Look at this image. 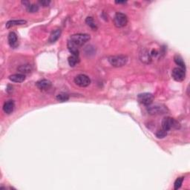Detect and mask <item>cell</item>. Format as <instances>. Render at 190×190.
<instances>
[{
	"instance_id": "cell-16",
	"label": "cell",
	"mask_w": 190,
	"mask_h": 190,
	"mask_svg": "<svg viewBox=\"0 0 190 190\" xmlns=\"http://www.w3.org/2000/svg\"><path fill=\"white\" fill-rule=\"evenodd\" d=\"M67 46H68V48H69V51L71 52L72 55L79 56V52L78 47L75 45L72 42H71L70 40H69V42H68V44H67Z\"/></svg>"
},
{
	"instance_id": "cell-20",
	"label": "cell",
	"mask_w": 190,
	"mask_h": 190,
	"mask_svg": "<svg viewBox=\"0 0 190 190\" xmlns=\"http://www.w3.org/2000/svg\"><path fill=\"white\" fill-rule=\"evenodd\" d=\"M86 24L88 25L89 27H90V28L94 29V30H96V29L97 28L96 23H95L94 19H93L92 17H87L86 19Z\"/></svg>"
},
{
	"instance_id": "cell-5",
	"label": "cell",
	"mask_w": 190,
	"mask_h": 190,
	"mask_svg": "<svg viewBox=\"0 0 190 190\" xmlns=\"http://www.w3.org/2000/svg\"><path fill=\"white\" fill-rule=\"evenodd\" d=\"M154 95L151 93H143V94H140L137 96V100H138L140 103L144 105V106H150L154 101Z\"/></svg>"
},
{
	"instance_id": "cell-13",
	"label": "cell",
	"mask_w": 190,
	"mask_h": 190,
	"mask_svg": "<svg viewBox=\"0 0 190 190\" xmlns=\"http://www.w3.org/2000/svg\"><path fill=\"white\" fill-rule=\"evenodd\" d=\"M9 79L13 83H22L26 79V75L23 74H15L9 77Z\"/></svg>"
},
{
	"instance_id": "cell-8",
	"label": "cell",
	"mask_w": 190,
	"mask_h": 190,
	"mask_svg": "<svg viewBox=\"0 0 190 190\" xmlns=\"http://www.w3.org/2000/svg\"><path fill=\"white\" fill-rule=\"evenodd\" d=\"M185 71L186 70L181 69V68H174L172 72V78L177 82H182L184 80L186 77Z\"/></svg>"
},
{
	"instance_id": "cell-4",
	"label": "cell",
	"mask_w": 190,
	"mask_h": 190,
	"mask_svg": "<svg viewBox=\"0 0 190 190\" xmlns=\"http://www.w3.org/2000/svg\"><path fill=\"white\" fill-rule=\"evenodd\" d=\"M114 23L117 28H123L126 26L128 23L127 16L123 13H117L114 16Z\"/></svg>"
},
{
	"instance_id": "cell-27",
	"label": "cell",
	"mask_w": 190,
	"mask_h": 190,
	"mask_svg": "<svg viewBox=\"0 0 190 190\" xmlns=\"http://www.w3.org/2000/svg\"><path fill=\"white\" fill-rule=\"evenodd\" d=\"M126 2H125V1H123V2H121V1L116 2V3H117V4H123V3H126Z\"/></svg>"
},
{
	"instance_id": "cell-1",
	"label": "cell",
	"mask_w": 190,
	"mask_h": 190,
	"mask_svg": "<svg viewBox=\"0 0 190 190\" xmlns=\"http://www.w3.org/2000/svg\"><path fill=\"white\" fill-rule=\"evenodd\" d=\"M91 39L90 35L87 34H76L71 36L70 41L72 42L77 47L83 46L85 43H86Z\"/></svg>"
},
{
	"instance_id": "cell-6",
	"label": "cell",
	"mask_w": 190,
	"mask_h": 190,
	"mask_svg": "<svg viewBox=\"0 0 190 190\" xmlns=\"http://www.w3.org/2000/svg\"><path fill=\"white\" fill-rule=\"evenodd\" d=\"M147 112L149 114L157 115V114H166L168 112L167 108L162 105H154V106H149L147 108Z\"/></svg>"
},
{
	"instance_id": "cell-21",
	"label": "cell",
	"mask_w": 190,
	"mask_h": 190,
	"mask_svg": "<svg viewBox=\"0 0 190 190\" xmlns=\"http://www.w3.org/2000/svg\"><path fill=\"white\" fill-rule=\"evenodd\" d=\"M69 96L67 94H65V93H61V94H58L57 96V100L59 102H65L67 100H69Z\"/></svg>"
},
{
	"instance_id": "cell-24",
	"label": "cell",
	"mask_w": 190,
	"mask_h": 190,
	"mask_svg": "<svg viewBox=\"0 0 190 190\" xmlns=\"http://www.w3.org/2000/svg\"><path fill=\"white\" fill-rule=\"evenodd\" d=\"M166 135H167V131L163 129L158 130V131L156 132V137H158V139L164 138Z\"/></svg>"
},
{
	"instance_id": "cell-15",
	"label": "cell",
	"mask_w": 190,
	"mask_h": 190,
	"mask_svg": "<svg viewBox=\"0 0 190 190\" xmlns=\"http://www.w3.org/2000/svg\"><path fill=\"white\" fill-rule=\"evenodd\" d=\"M27 22L26 20H22V19H19V20H10L6 23L5 27L6 28H11L13 26H22V25L26 24Z\"/></svg>"
},
{
	"instance_id": "cell-22",
	"label": "cell",
	"mask_w": 190,
	"mask_h": 190,
	"mask_svg": "<svg viewBox=\"0 0 190 190\" xmlns=\"http://www.w3.org/2000/svg\"><path fill=\"white\" fill-rule=\"evenodd\" d=\"M26 8L29 13H36L39 11V6L36 4H30Z\"/></svg>"
},
{
	"instance_id": "cell-12",
	"label": "cell",
	"mask_w": 190,
	"mask_h": 190,
	"mask_svg": "<svg viewBox=\"0 0 190 190\" xmlns=\"http://www.w3.org/2000/svg\"><path fill=\"white\" fill-rule=\"evenodd\" d=\"M15 104L13 100H8V101L5 102L3 106V111L5 114H11L13 112L14 109Z\"/></svg>"
},
{
	"instance_id": "cell-25",
	"label": "cell",
	"mask_w": 190,
	"mask_h": 190,
	"mask_svg": "<svg viewBox=\"0 0 190 190\" xmlns=\"http://www.w3.org/2000/svg\"><path fill=\"white\" fill-rule=\"evenodd\" d=\"M50 2H51L50 1H40V3L41 4L42 6H44V7L48 6V5H49Z\"/></svg>"
},
{
	"instance_id": "cell-18",
	"label": "cell",
	"mask_w": 190,
	"mask_h": 190,
	"mask_svg": "<svg viewBox=\"0 0 190 190\" xmlns=\"http://www.w3.org/2000/svg\"><path fill=\"white\" fill-rule=\"evenodd\" d=\"M174 63L177 64L178 65H179L180 68H181V69L186 70L185 63H184L183 58H182L181 56H180V55H175V56H174Z\"/></svg>"
},
{
	"instance_id": "cell-10",
	"label": "cell",
	"mask_w": 190,
	"mask_h": 190,
	"mask_svg": "<svg viewBox=\"0 0 190 190\" xmlns=\"http://www.w3.org/2000/svg\"><path fill=\"white\" fill-rule=\"evenodd\" d=\"M140 59L145 64H149L152 63V57L150 53L146 49H143L140 53Z\"/></svg>"
},
{
	"instance_id": "cell-7",
	"label": "cell",
	"mask_w": 190,
	"mask_h": 190,
	"mask_svg": "<svg viewBox=\"0 0 190 190\" xmlns=\"http://www.w3.org/2000/svg\"><path fill=\"white\" fill-rule=\"evenodd\" d=\"M74 83L79 87H87L90 85L91 79L87 75L79 74L74 78Z\"/></svg>"
},
{
	"instance_id": "cell-17",
	"label": "cell",
	"mask_w": 190,
	"mask_h": 190,
	"mask_svg": "<svg viewBox=\"0 0 190 190\" xmlns=\"http://www.w3.org/2000/svg\"><path fill=\"white\" fill-rule=\"evenodd\" d=\"M18 71L20 72V74H26L30 73L32 71V68L31 66V65L28 64H26V65H22L18 68Z\"/></svg>"
},
{
	"instance_id": "cell-11",
	"label": "cell",
	"mask_w": 190,
	"mask_h": 190,
	"mask_svg": "<svg viewBox=\"0 0 190 190\" xmlns=\"http://www.w3.org/2000/svg\"><path fill=\"white\" fill-rule=\"evenodd\" d=\"M8 43L11 48H15L18 46V38L16 33L11 32L8 34Z\"/></svg>"
},
{
	"instance_id": "cell-9",
	"label": "cell",
	"mask_w": 190,
	"mask_h": 190,
	"mask_svg": "<svg viewBox=\"0 0 190 190\" xmlns=\"http://www.w3.org/2000/svg\"><path fill=\"white\" fill-rule=\"evenodd\" d=\"M36 86L41 91H47L51 87V82L48 79H41L36 83Z\"/></svg>"
},
{
	"instance_id": "cell-3",
	"label": "cell",
	"mask_w": 190,
	"mask_h": 190,
	"mask_svg": "<svg viewBox=\"0 0 190 190\" xmlns=\"http://www.w3.org/2000/svg\"><path fill=\"white\" fill-rule=\"evenodd\" d=\"M180 127L179 123H178L173 118L166 117H164L162 121V129L166 130V131H169L172 128H175V129H178Z\"/></svg>"
},
{
	"instance_id": "cell-23",
	"label": "cell",
	"mask_w": 190,
	"mask_h": 190,
	"mask_svg": "<svg viewBox=\"0 0 190 190\" xmlns=\"http://www.w3.org/2000/svg\"><path fill=\"white\" fill-rule=\"evenodd\" d=\"M183 178H184L183 177H181V178H178L177 179H176V181H174V189L177 190L181 187L182 184H183Z\"/></svg>"
},
{
	"instance_id": "cell-26",
	"label": "cell",
	"mask_w": 190,
	"mask_h": 190,
	"mask_svg": "<svg viewBox=\"0 0 190 190\" xmlns=\"http://www.w3.org/2000/svg\"><path fill=\"white\" fill-rule=\"evenodd\" d=\"M158 52L156 51V50H152V52L150 53L151 57H156V56H158Z\"/></svg>"
},
{
	"instance_id": "cell-2",
	"label": "cell",
	"mask_w": 190,
	"mask_h": 190,
	"mask_svg": "<svg viewBox=\"0 0 190 190\" xmlns=\"http://www.w3.org/2000/svg\"><path fill=\"white\" fill-rule=\"evenodd\" d=\"M108 62L114 67H123L127 63L128 57L125 55L111 56V57H108Z\"/></svg>"
},
{
	"instance_id": "cell-14",
	"label": "cell",
	"mask_w": 190,
	"mask_h": 190,
	"mask_svg": "<svg viewBox=\"0 0 190 190\" xmlns=\"http://www.w3.org/2000/svg\"><path fill=\"white\" fill-rule=\"evenodd\" d=\"M60 35H61L60 29L57 28V29H55V30H54L53 31L51 32V35H50L49 42H51V43H54V42L57 41L58 39H59V36H60Z\"/></svg>"
},
{
	"instance_id": "cell-19",
	"label": "cell",
	"mask_w": 190,
	"mask_h": 190,
	"mask_svg": "<svg viewBox=\"0 0 190 190\" xmlns=\"http://www.w3.org/2000/svg\"><path fill=\"white\" fill-rule=\"evenodd\" d=\"M79 62V56H74V55H71V57H69V63L70 65V66L71 67H74L75 65H77Z\"/></svg>"
}]
</instances>
